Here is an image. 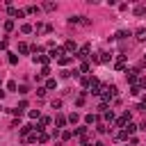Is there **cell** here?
<instances>
[{
    "instance_id": "cell-29",
    "label": "cell",
    "mask_w": 146,
    "mask_h": 146,
    "mask_svg": "<svg viewBox=\"0 0 146 146\" xmlns=\"http://www.w3.org/2000/svg\"><path fill=\"white\" fill-rule=\"evenodd\" d=\"M50 107H52V110H59V107H62V100H59V98H52V100H50Z\"/></svg>"
},
{
    "instance_id": "cell-38",
    "label": "cell",
    "mask_w": 146,
    "mask_h": 146,
    "mask_svg": "<svg viewBox=\"0 0 146 146\" xmlns=\"http://www.w3.org/2000/svg\"><path fill=\"white\" fill-rule=\"evenodd\" d=\"M46 91H48L46 87H36V96H39V98H43V96H46Z\"/></svg>"
},
{
    "instance_id": "cell-3",
    "label": "cell",
    "mask_w": 146,
    "mask_h": 146,
    "mask_svg": "<svg viewBox=\"0 0 146 146\" xmlns=\"http://www.w3.org/2000/svg\"><path fill=\"white\" fill-rule=\"evenodd\" d=\"M137 78H139V68H130L128 73H125V80H128V84L132 87V84H137Z\"/></svg>"
},
{
    "instance_id": "cell-24",
    "label": "cell",
    "mask_w": 146,
    "mask_h": 146,
    "mask_svg": "<svg viewBox=\"0 0 146 146\" xmlns=\"http://www.w3.org/2000/svg\"><path fill=\"white\" fill-rule=\"evenodd\" d=\"M89 71H91V64H89V62H82V64H80V75H82V73H89Z\"/></svg>"
},
{
    "instance_id": "cell-19",
    "label": "cell",
    "mask_w": 146,
    "mask_h": 146,
    "mask_svg": "<svg viewBox=\"0 0 146 146\" xmlns=\"http://www.w3.org/2000/svg\"><path fill=\"white\" fill-rule=\"evenodd\" d=\"M43 87H46V89H48V91H50V89H57V80H55V78H48V80H46V84H43Z\"/></svg>"
},
{
    "instance_id": "cell-7",
    "label": "cell",
    "mask_w": 146,
    "mask_h": 146,
    "mask_svg": "<svg viewBox=\"0 0 146 146\" xmlns=\"http://www.w3.org/2000/svg\"><path fill=\"white\" fill-rule=\"evenodd\" d=\"M114 68H116V71H125V55H123V52L116 57V62H114Z\"/></svg>"
},
{
    "instance_id": "cell-42",
    "label": "cell",
    "mask_w": 146,
    "mask_h": 146,
    "mask_svg": "<svg viewBox=\"0 0 146 146\" xmlns=\"http://www.w3.org/2000/svg\"><path fill=\"white\" fill-rule=\"evenodd\" d=\"M7 59H9V64H18V57H16V55H11V52H9V57H7Z\"/></svg>"
},
{
    "instance_id": "cell-33",
    "label": "cell",
    "mask_w": 146,
    "mask_h": 146,
    "mask_svg": "<svg viewBox=\"0 0 146 146\" xmlns=\"http://www.w3.org/2000/svg\"><path fill=\"white\" fill-rule=\"evenodd\" d=\"M80 18H82V16H68V23H71V25H80Z\"/></svg>"
},
{
    "instance_id": "cell-30",
    "label": "cell",
    "mask_w": 146,
    "mask_h": 146,
    "mask_svg": "<svg viewBox=\"0 0 146 146\" xmlns=\"http://www.w3.org/2000/svg\"><path fill=\"white\" fill-rule=\"evenodd\" d=\"M27 116H30V119H41V112H39V110H30Z\"/></svg>"
},
{
    "instance_id": "cell-41",
    "label": "cell",
    "mask_w": 146,
    "mask_h": 146,
    "mask_svg": "<svg viewBox=\"0 0 146 146\" xmlns=\"http://www.w3.org/2000/svg\"><path fill=\"white\" fill-rule=\"evenodd\" d=\"M43 30H46V25H43V23H36V25H34V32H36V34H39V32H43Z\"/></svg>"
},
{
    "instance_id": "cell-23",
    "label": "cell",
    "mask_w": 146,
    "mask_h": 146,
    "mask_svg": "<svg viewBox=\"0 0 146 146\" xmlns=\"http://www.w3.org/2000/svg\"><path fill=\"white\" fill-rule=\"evenodd\" d=\"M41 9H46V11H55V9H57V5H55V2H43V5H41Z\"/></svg>"
},
{
    "instance_id": "cell-32",
    "label": "cell",
    "mask_w": 146,
    "mask_h": 146,
    "mask_svg": "<svg viewBox=\"0 0 146 146\" xmlns=\"http://www.w3.org/2000/svg\"><path fill=\"white\" fill-rule=\"evenodd\" d=\"M25 14H39V7L30 5V7H25Z\"/></svg>"
},
{
    "instance_id": "cell-43",
    "label": "cell",
    "mask_w": 146,
    "mask_h": 146,
    "mask_svg": "<svg viewBox=\"0 0 146 146\" xmlns=\"http://www.w3.org/2000/svg\"><path fill=\"white\" fill-rule=\"evenodd\" d=\"M128 144H130V146H137V144H139V139H137V137H130V139H128Z\"/></svg>"
},
{
    "instance_id": "cell-50",
    "label": "cell",
    "mask_w": 146,
    "mask_h": 146,
    "mask_svg": "<svg viewBox=\"0 0 146 146\" xmlns=\"http://www.w3.org/2000/svg\"><path fill=\"white\" fill-rule=\"evenodd\" d=\"M2 110H5V107H2V105H0V112H2Z\"/></svg>"
},
{
    "instance_id": "cell-22",
    "label": "cell",
    "mask_w": 146,
    "mask_h": 146,
    "mask_svg": "<svg viewBox=\"0 0 146 146\" xmlns=\"http://www.w3.org/2000/svg\"><path fill=\"white\" fill-rule=\"evenodd\" d=\"M57 62H59V64H62V66H68V64H71V62H73V57H71V55H64V57H59V59H57Z\"/></svg>"
},
{
    "instance_id": "cell-26",
    "label": "cell",
    "mask_w": 146,
    "mask_h": 146,
    "mask_svg": "<svg viewBox=\"0 0 146 146\" xmlns=\"http://www.w3.org/2000/svg\"><path fill=\"white\" fill-rule=\"evenodd\" d=\"M66 119H68V123H78V121H80V114H78V112H71Z\"/></svg>"
},
{
    "instance_id": "cell-9",
    "label": "cell",
    "mask_w": 146,
    "mask_h": 146,
    "mask_svg": "<svg viewBox=\"0 0 146 146\" xmlns=\"http://www.w3.org/2000/svg\"><path fill=\"white\" fill-rule=\"evenodd\" d=\"M66 123H68V119H66L64 114H57V116H55V125H57V130H59V128H64Z\"/></svg>"
},
{
    "instance_id": "cell-20",
    "label": "cell",
    "mask_w": 146,
    "mask_h": 146,
    "mask_svg": "<svg viewBox=\"0 0 146 146\" xmlns=\"http://www.w3.org/2000/svg\"><path fill=\"white\" fill-rule=\"evenodd\" d=\"M96 132H98V135H107V132H110L107 123H98V125H96Z\"/></svg>"
},
{
    "instance_id": "cell-25",
    "label": "cell",
    "mask_w": 146,
    "mask_h": 146,
    "mask_svg": "<svg viewBox=\"0 0 146 146\" xmlns=\"http://www.w3.org/2000/svg\"><path fill=\"white\" fill-rule=\"evenodd\" d=\"M89 75H80V84H82V89H89Z\"/></svg>"
},
{
    "instance_id": "cell-45",
    "label": "cell",
    "mask_w": 146,
    "mask_h": 146,
    "mask_svg": "<svg viewBox=\"0 0 146 146\" xmlns=\"http://www.w3.org/2000/svg\"><path fill=\"white\" fill-rule=\"evenodd\" d=\"M0 50H7V39H2V41H0Z\"/></svg>"
},
{
    "instance_id": "cell-48",
    "label": "cell",
    "mask_w": 146,
    "mask_h": 146,
    "mask_svg": "<svg viewBox=\"0 0 146 146\" xmlns=\"http://www.w3.org/2000/svg\"><path fill=\"white\" fill-rule=\"evenodd\" d=\"M94 146H107V144H103V141H96V144H94Z\"/></svg>"
},
{
    "instance_id": "cell-36",
    "label": "cell",
    "mask_w": 146,
    "mask_h": 146,
    "mask_svg": "<svg viewBox=\"0 0 146 146\" xmlns=\"http://www.w3.org/2000/svg\"><path fill=\"white\" fill-rule=\"evenodd\" d=\"M80 25H84V27H89V25H91V18H87V16H82V18H80Z\"/></svg>"
},
{
    "instance_id": "cell-18",
    "label": "cell",
    "mask_w": 146,
    "mask_h": 146,
    "mask_svg": "<svg viewBox=\"0 0 146 146\" xmlns=\"http://www.w3.org/2000/svg\"><path fill=\"white\" fill-rule=\"evenodd\" d=\"M18 52H21V55H27V52H32V50H30V46H27L25 41H21V43H18Z\"/></svg>"
},
{
    "instance_id": "cell-35",
    "label": "cell",
    "mask_w": 146,
    "mask_h": 146,
    "mask_svg": "<svg viewBox=\"0 0 146 146\" xmlns=\"http://www.w3.org/2000/svg\"><path fill=\"white\" fill-rule=\"evenodd\" d=\"M139 94H141V89H139L137 84H132V87H130V96H139Z\"/></svg>"
},
{
    "instance_id": "cell-49",
    "label": "cell",
    "mask_w": 146,
    "mask_h": 146,
    "mask_svg": "<svg viewBox=\"0 0 146 146\" xmlns=\"http://www.w3.org/2000/svg\"><path fill=\"white\" fill-rule=\"evenodd\" d=\"M55 146H64V144H62V141H55Z\"/></svg>"
},
{
    "instance_id": "cell-40",
    "label": "cell",
    "mask_w": 146,
    "mask_h": 146,
    "mask_svg": "<svg viewBox=\"0 0 146 146\" xmlns=\"http://www.w3.org/2000/svg\"><path fill=\"white\" fill-rule=\"evenodd\" d=\"M137 87L139 89H146V78H137Z\"/></svg>"
},
{
    "instance_id": "cell-31",
    "label": "cell",
    "mask_w": 146,
    "mask_h": 146,
    "mask_svg": "<svg viewBox=\"0 0 146 146\" xmlns=\"http://www.w3.org/2000/svg\"><path fill=\"white\" fill-rule=\"evenodd\" d=\"M39 125H41V128L50 125V116H41V119H39Z\"/></svg>"
},
{
    "instance_id": "cell-4",
    "label": "cell",
    "mask_w": 146,
    "mask_h": 146,
    "mask_svg": "<svg viewBox=\"0 0 146 146\" xmlns=\"http://www.w3.org/2000/svg\"><path fill=\"white\" fill-rule=\"evenodd\" d=\"M62 48H64V52H73V55L78 52V43H75L73 39H68V41H64V46H62Z\"/></svg>"
},
{
    "instance_id": "cell-39",
    "label": "cell",
    "mask_w": 146,
    "mask_h": 146,
    "mask_svg": "<svg viewBox=\"0 0 146 146\" xmlns=\"http://www.w3.org/2000/svg\"><path fill=\"white\" fill-rule=\"evenodd\" d=\"M71 137H73V132H71V130H64V132H62V139H64V141H68Z\"/></svg>"
},
{
    "instance_id": "cell-15",
    "label": "cell",
    "mask_w": 146,
    "mask_h": 146,
    "mask_svg": "<svg viewBox=\"0 0 146 146\" xmlns=\"http://www.w3.org/2000/svg\"><path fill=\"white\" fill-rule=\"evenodd\" d=\"M135 39L141 43V41H146V30L144 27H139V30H135Z\"/></svg>"
},
{
    "instance_id": "cell-12",
    "label": "cell",
    "mask_w": 146,
    "mask_h": 146,
    "mask_svg": "<svg viewBox=\"0 0 146 146\" xmlns=\"http://www.w3.org/2000/svg\"><path fill=\"white\" fill-rule=\"evenodd\" d=\"M87 135H89V130H87L84 125H80V128L73 130V137H80V139H82V137H87Z\"/></svg>"
},
{
    "instance_id": "cell-1",
    "label": "cell",
    "mask_w": 146,
    "mask_h": 146,
    "mask_svg": "<svg viewBox=\"0 0 146 146\" xmlns=\"http://www.w3.org/2000/svg\"><path fill=\"white\" fill-rule=\"evenodd\" d=\"M89 52H91V43H84V46H82V48H80V50H78V52H75L73 57H75V59H82V62H84V59L89 57Z\"/></svg>"
},
{
    "instance_id": "cell-28",
    "label": "cell",
    "mask_w": 146,
    "mask_h": 146,
    "mask_svg": "<svg viewBox=\"0 0 146 146\" xmlns=\"http://www.w3.org/2000/svg\"><path fill=\"white\" fill-rule=\"evenodd\" d=\"M2 25H5V32H11V30H14V21H11V18H7Z\"/></svg>"
},
{
    "instance_id": "cell-13",
    "label": "cell",
    "mask_w": 146,
    "mask_h": 146,
    "mask_svg": "<svg viewBox=\"0 0 146 146\" xmlns=\"http://www.w3.org/2000/svg\"><path fill=\"white\" fill-rule=\"evenodd\" d=\"M114 139H116V141H128L130 135H128L125 130H119V132H114Z\"/></svg>"
},
{
    "instance_id": "cell-8",
    "label": "cell",
    "mask_w": 146,
    "mask_h": 146,
    "mask_svg": "<svg viewBox=\"0 0 146 146\" xmlns=\"http://www.w3.org/2000/svg\"><path fill=\"white\" fill-rule=\"evenodd\" d=\"M98 59H100V64H107V62H112V52L100 50V52H98Z\"/></svg>"
},
{
    "instance_id": "cell-14",
    "label": "cell",
    "mask_w": 146,
    "mask_h": 146,
    "mask_svg": "<svg viewBox=\"0 0 146 146\" xmlns=\"http://www.w3.org/2000/svg\"><path fill=\"white\" fill-rule=\"evenodd\" d=\"M84 123H87V125H94V123H98V114H91V112H89V114L84 116Z\"/></svg>"
},
{
    "instance_id": "cell-27",
    "label": "cell",
    "mask_w": 146,
    "mask_h": 146,
    "mask_svg": "<svg viewBox=\"0 0 146 146\" xmlns=\"http://www.w3.org/2000/svg\"><path fill=\"white\" fill-rule=\"evenodd\" d=\"M123 130H125V132H128L130 137H135V130H137V125H135V123H128V125H125Z\"/></svg>"
},
{
    "instance_id": "cell-10",
    "label": "cell",
    "mask_w": 146,
    "mask_h": 146,
    "mask_svg": "<svg viewBox=\"0 0 146 146\" xmlns=\"http://www.w3.org/2000/svg\"><path fill=\"white\" fill-rule=\"evenodd\" d=\"M50 141V135L43 130V132H36V144H48Z\"/></svg>"
},
{
    "instance_id": "cell-6",
    "label": "cell",
    "mask_w": 146,
    "mask_h": 146,
    "mask_svg": "<svg viewBox=\"0 0 146 146\" xmlns=\"http://www.w3.org/2000/svg\"><path fill=\"white\" fill-rule=\"evenodd\" d=\"M7 14L14 16V18H23L25 16V9H16V7H7Z\"/></svg>"
},
{
    "instance_id": "cell-11",
    "label": "cell",
    "mask_w": 146,
    "mask_h": 146,
    "mask_svg": "<svg viewBox=\"0 0 146 146\" xmlns=\"http://www.w3.org/2000/svg\"><path fill=\"white\" fill-rule=\"evenodd\" d=\"M132 14H135L137 18H144V16H146V7H144V5H135V9H132Z\"/></svg>"
},
{
    "instance_id": "cell-46",
    "label": "cell",
    "mask_w": 146,
    "mask_h": 146,
    "mask_svg": "<svg viewBox=\"0 0 146 146\" xmlns=\"http://www.w3.org/2000/svg\"><path fill=\"white\" fill-rule=\"evenodd\" d=\"M139 130H146V121H141V123H139Z\"/></svg>"
},
{
    "instance_id": "cell-16",
    "label": "cell",
    "mask_w": 146,
    "mask_h": 146,
    "mask_svg": "<svg viewBox=\"0 0 146 146\" xmlns=\"http://www.w3.org/2000/svg\"><path fill=\"white\" fill-rule=\"evenodd\" d=\"M103 123H114V112H112V110H107V112L103 114Z\"/></svg>"
},
{
    "instance_id": "cell-51",
    "label": "cell",
    "mask_w": 146,
    "mask_h": 146,
    "mask_svg": "<svg viewBox=\"0 0 146 146\" xmlns=\"http://www.w3.org/2000/svg\"><path fill=\"white\" fill-rule=\"evenodd\" d=\"M144 64H146V55H144Z\"/></svg>"
},
{
    "instance_id": "cell-44",
    "label": "cell",
    "mask_w": 146,
    "mask_h": 146,
    "mask_svg": "<svg viewBox=\"0 0 146 146\" xmlns=\"http://www.w3.org/2000/svg\"><path fill=\"white\" fill-rule=\"evenodd\" d=\"M27 91H30V89H27L25 84H21V87H18V94H27Z\"/></svg>"
},
{
    "instance_id": "cell-2",
    "label": "cell",
    "mask_w": 146,
    "mask_h": 146,
    "mask_svg": "<svg viewBox=\"0 0 146 146\" xmlns=\"http://www.w3.org/2000/svg\"><path fill=\"white\" fill-rule=\"evenodd\" d=\"M130 119H132V116H130V112H128V110H125V112H123V114H121V116H119V119H116V128H121V130H123V128H125V125H128V123H132V121H130Z\"/></svg>"
},
{
    "instance_id": "cell-21",
    "label": "cell",
    "mask_w": 146,
    "mask_h": 146,
    "mask_svg": "<svg viewBox=\"0 0 146 146\" xmlns=\"http://www.w3.org/2000/svg\"><path fill=\"white\" fill-rule=\"evenodd\" d=\"M21 32H23V34H30V32H34V25H30V23H23V25H21Z\"/></svg>"
},
{
    "instance_id": "cell-17",
    "label": "cell",
    "mask_w": 146,
    "mask_h": 146,
    "mask_svg": "<svg viewBox=\"0 0 146 146\" xmlns=\"http://www.w3.org/2000/svg\"><path fill=\"white\" fill-rule=\"evenodd\" d=\"M128 36H130V32H128V30H119L112 39H121V41H123V39H128Z\"/></svg>"
},
{
    "instance_id": "cell-5",
    "label": "cell",
    "mask_w": 146,
    "mask_h": 146,
    "mask_svg": "<svg viewBox=\"0 0 146 146\" xmlns=\"http://www.w3.org/2000/svg\"><path fill=\"white\" fill-rule=\"evenodd\" d=\"M32 62H34V64H41V66H48L50 57H48V55H32Z\"/></svg>"
},
{
    "instance_id": "cell-37",
    "label": "cell",
    "mask_w": 146,
    "mask_h": 146,
    "mask_svg": "<svg viewBox=\"0 0 146 146\" xmlns=\"http://www.w3.org/2000/svg\"><path fill=\"white\" fill-rule=\"evenodd\" d=\"M7 89H9V91H16V89H18V84H16L14 80H9V82H7Z\"/></svg>"
},
{
    "instance_id": "cell-34",
    "label": "cell",
    "mask_w": 146,
    "mask_h": 146,
    "mask_svg": "<svg viewBox=\"0 0 146 146\" xmlns=\"http://www.w3.org/2000/svg\"><path fill=\"white\" fill-rule=\"evenodd\" d=\"M41 78H48L50 75V66H41V73H39Z\"/></svg>"
},
{
    "instance_id": "cell-47",
    "label": "cell",
    "mask_w": 146,
    "mask_h": 146,
    "mask_svg": "<svg viewBox=\"0 0 146 146\" xmlns=\"http://www.w3.org/2000/svg\"><path fill=\"white\" fill-rule=\"evenodd\" d=\"M0 98H5V89L2 87H0Z\"/></svg>"
}]
</instances>
